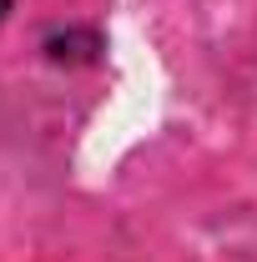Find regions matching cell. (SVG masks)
<instances>
[{
    "mask_svg": "<svg viewBox=\"0 0 257 262\" xmlns=\"http://www.w3.org/2000/svg\"><path fill=\"white\" fill-rule=\"evenodd\" d=\"M5 10H10V0H0V20H5Z\"/></svg>",
    "mask_w": 257,
    "mask_h": 262,
    "instance_id": "cell-1",
    "label": "cell"
}]
</instances>
